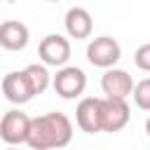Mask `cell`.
<instances>
[{
	"mask_svg": "<svg viewBox=\"0 0 150 150\" xmlns=\"http://www.w3.org/2000/svg\"><path fill=\"white\" fill-rule=\"evenodd\" d=\"M63 23H66L68 35L75 38V40H84V38H89V35H91V28H94L91 14H89L84 7H70V9L66 12Z\"/></svg>",
	"mask_w": 150,
	"mask_h": 150,
	"instance_id": "8fae6325",
	"label": "cell"
},
{
	"mask_svg": "<svg viewBox=\"0 0 150 150\" xmlns=\"http://www.w3.org/2000/svg\"><path fill=\"white\" fill-rule=\"evenodd\" d=\"M2 94L7 101L21 105V103H28L33 98V91H30V84L23 75V70H12L2 77Z\"/></svg>",
	"mask_w": 150,
	"mask_h": 150,
	"instance_id": "9c48e42d",
	"label": "cell"
},
{
	"mask_svg": "<svg viewBox=\"0 0 150 150\" xmlns=\"http://www.w3.org/2000/svg\"><path fill=\"white\" fill-rule=\"evenodd\" d=\"M28 26L21 21H2L0 23V47L9 49V52H21L28 45Z\"/></svg>",
	"mask_w": 150,
	"mask_h": 150,
	"instance_id": "30bf717a",
	"label": "cell"
},
{
	"mask_svg": "<svg viewBox=\"0 0 150 150\" xmlns=\"http://www.w3.org/2000/svg\"><path fill=\"white\" fill-rule=\"evenodd\" d=\"M101 89L110 98H127L134 89V80L122 68H108L101 77Z\"/></svg>",
	"mask_w": 150,
	"mask_h": 150,
	"instance_id": "52a82bcc",
	"label": "cell"
},
{
	"mask_svg": "<svg viewBox=\"0 0 150 150\" xmlns=\"http://www.w3.org/2000/svg\"><path fill=\"white\" fill-rule=\"evenodd\" d=\"M131 96H134V101H136V105H138L141 110H148V108H150V80L145 77V80H141L138 84H134Z\"/></svg>",
	"mask_w": 150,
	"mask_h": 150,
	"instance_id": "4fadbf2b",
	"label": "cell"
},
{
	"mask_svg": "<svg viewBox=\"0 0 150 150\" xmlns=\"http://www.w3.org/2000/svg\"><path fill=\"white\" fill-rule=\"evenodd\" d=\"M129 122V103L127 98H101V131H120Z\"/></svg>",
	"mask_w": 150,
	"mask_h": 150,
	"instance_id": "277c9868",
	"label": "cell"
},
{
	"mask_svg": "<svg viewBox=\"0 0 150 150\" xmlns=\"http://www.w3.org/2000/svg\"><path fill=\"white\" fill-rule=\"evenodd\" d=\"M49 2H59V0H49Z\"/></svg>",
	"mask_w": 150,
	"mask_h": 150,
	"instance_id": "2e32d148",
	"label": "cell"
},
{
	"mask_svg": "<svg viewBox=\"0 0 150 150\" xmlns=\"http://www.w3.org/2000/svg\"><path fill=\"white\" fill-rule=\"evenodd\" d=\"M134 61L141 70H150V45H141L134 54Z\"/></svg>",
	"mask_w": 150,
	"mask_h": 150,
	"instance_id": "5bb4252c",
	"label": "cell"
},
{
	"mask_svg": "<svg viewBox=\"0 0 150 150\" xmlns=\"http://www.w3.org/2000/svg\"><path fill=\"white\" fill-rule=\"evenodd\" d=\"M7 150H19V148H16V145H9V148H7Z\"/></svg>",
	"mask_w": 150,
	"mask_h": 150,
	"instance_id": "9a60e30c",
	"label": "cell"
},
{
	"mask_svg": "<svg viewBox=\"0 0 150 150\" xmlns=\"http://www.w3.org/2000/svg\"><path fill=\"white\" fill-rule=\"evenodd\" d=\"M28 127H30V117L21 110H9L5 112V117L0 120V138L7 145H21L26 143L28 136Z\"/></svg>",
	"mask_w": 150,
	"mask_h": 150,
	"instance_id": "5b68a950",
	"label": "cell"
},
{
	"mask_svg": "<svg viewBox=\"0 0 150 150\" xmlns=\"http://www.w3.org/2000/svg\"><path fill=\"white\" fill-rule=\"evenodd\" d=\"M23 75H26V80H28V84H30L33 96H35V94H42V91L49 87V82H52L47 68L40 66V63H30V66H26V68H23Z\"/></svg>",
	"mask_w": 150,
	"mask_h": 150,
	"instance_id": "7c38bea8",
	"label": "cell"
},
{
	"mask_svg": "<svg viewBox=\"0 0 150 150\" xmlns=\"http://www.w3.org/2000/svg\"><path fill=\"white\" fill-rule=\"evenodd\" d=\"M73 138V124L63 112H47L30 120L26 143L33 150H59Z\"/></svg>",
	"mask_w": 150,
	"mask_h": 150,
	"instance_id": "6da1fadb",
	"label": "cell"
},
{
	"mask_svg": "<svg viewBox=\"0 0 150 150\" xmlns=\"http://www.w3.org/2000/svg\"><path fill=\"white\" fill-rule=\"evenodd\" d=\"M52 84L61 98H77L87 87V75L77 66H61V70L54 75Z\"/></svg>",
	"mask_w": 150,
	"mask_h": 150,
	"instance_id": "3957f363",
	"label": "cell"
},
{
	"mask_svg": "<svg viewBox=\"0 0 150 150\" xmlns=\"http://www.w3.org/2000/svg\"><path fill=\"white\" fill-rule=\"evenodd\" d=\"M122 56V47L115 38L110 35H101V38H94L87 47V59L91 66L96 68H112Z\"/></svg>",
	"mask_w": 150,
	"mask_h": 150,
	"instance_id": "7a4b0ae2",
	"label": "cell"
},
{
	"mask_svg": "<svg viewBox=\"0 0 150 150\" xmlns=\"http://www.w3.org/2000/svg\"><path fill=\"white\" fill-rule=\"evenodd\" d=\"M38 54L40 59L47 63V66H66L68 59H70V42L68 38L54 33V35H45L40 47H38Z\"/></svg>",
	"mask_w": 150,
	"mask_h": 150,
	"instance_id": "8992f818",
	"label": "cell"
},
{
	"mask_svg": "<svg viewBox=\"0 0 150 150\" xmlns=\"http://www.w3.org/2000/svg\"><path fill=\"white\" fill-rule=\"evenodd\" d=\"M75 120H77V127L87 134L101 131V98L96 96L82 98L75 108Z\"/></svg>",
	"mask_w": 150,
	"mask_h": 150,
	"instance_id": "ba28073f",
	"label": "cell"
}]
</instances>
